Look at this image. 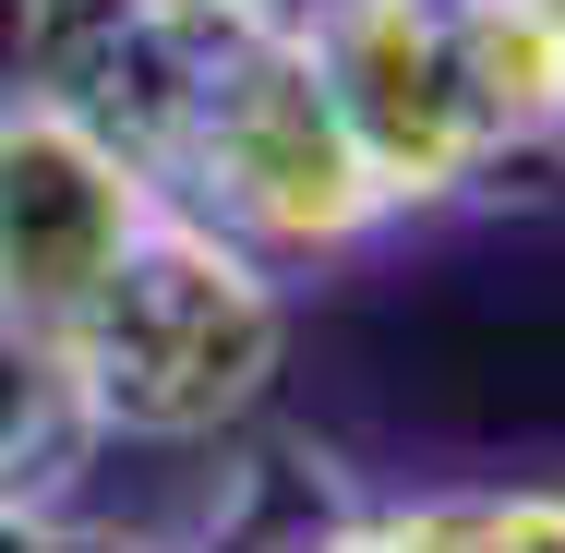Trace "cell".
Masks as SVG:
<instances>
[{
    "instance_id": "1",
    "label": "cell",
    "mask_w": 565,
    "mask_h": 553,
    "mask_svg": "<svg viewBox=\"0 0 565 553\" xmlns=\"http://www.w3.org/2000/svg\"><path fill=\"white\" fill-rule=\"evenodd\" d=\"M97 434L132 445H217L228 422L265 410L277 361H289V289L265 253H241L228 228L157 205L145 241L120 253V277L61 326Z\"/></svg>"
},
{
    "instance_id": "6",
    "label": "cell",
    "mask_w": 565,
    "mask_h": 553,
    "mask_svg": "<svg viewBox=\"0 0 565 553\" xmlns=\"http://www.w3.org/2000/svg\"><path fill=\"white\" fill-rule=\"evenodd\" d=\"M0 553H157V542H120V530H85V518L36 506V518H0Z\"/></svg>"
},
{
    "instance_id": "5",
    "label": "cell",
    "mask_w": 565,
    "mask_h": 553,
    "mask_svg": "<svg viewBox=\"0 0 565 553\" xmlns=\"http://www.w3.org/2000/svg\"><path fill=\"white\" fill-rule=\"evenodd\" d=\"M97 410H85V373H73V349L36 326V313H12L0 301V518H36V506H61L73 493V469L97 457Z\"/></svg>"
},
{
    "instance_id": "2",
    "label": "cell",
    "mask_w": 565,
    "mask_h": 553,
    "mask_svg": "<svg viewBox=\"0 0 565 553\" xmlns=\"http://www.w3.org/2000/svg\"><path fill=\"white\" fill-rule=\"evenodd\" d=\"M145 181L181 217H205L241 253H265L277 277L289 265H338V253H361L373 228L397 217L373 193L361 145H349L338 97H326V61L289 24H228Z\"/></svg>"
},
{
    "instance_id": "4",
    "label": "cell",
    "mask_w": 565,
    "mask_h": 553,
    "mask_svg": "<svg viewBox=\"0 0 565 553\" xmlns=\"http://www.w3.org/2000/svg\"><path fill=\"white\" fill-rule=\"evenodd\" d=\"M457 85L481 120V169H542L565 157V12L554 0H446Z\"/></svg>"
},
{
    "instance_id": "3",
    "label": "cell",
    "mask_w": 565,
    "mask_h": 553,
    "mask_svg": "<svg viewBox=\"0 0 565 553\" xmlns=\"http://www.w3.org/2000/svg\"><path fill=\"white\" fill-rule=\"evenodd\" d=\"M169 193L73 109H0V301L61 337Z\"/></svg>"
},
{
    "instance_id": "7",
    "label": "cell",
    "mask_w": 565,
    "mask_h": 553,
    "mask_svg": "<svg viewBox=\"0 0 565 553\" xmlns=\"http://www.w3.org/2000/svg\"><path fill=\"white\" fill-rule=\"evenodd\" d=\"M217 12H253V24H289V0H217Z\"/></svg>"
},
{
    "instance_id": "8",
    "label": "cell",
    "mask_w": 565,
    "mask_h": 553,
    "mask_svg": "<svg viewBox=\"0 0 565 553\" xmlns=\"http://www.w3.org/2000/svg\"><path fill=\"white\" fill-rule=\"evenodd\" d=\"M554 12H565V0H554Z\"/></svg>"
}]
</instances>
